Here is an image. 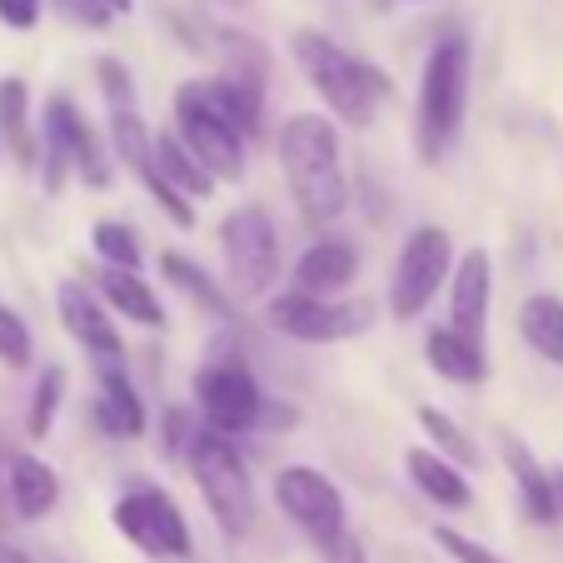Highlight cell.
I'll return each instance as SVG.
<instances>
[{
	"label": "cell",
	"instance_id": "8",
	"mask_svg": "<svg viewBox=\"0 0 563 563\" xmlns=\"http://www.w3.org/2000/svg\"><path fill=\"white\" fill-rule=\"evenodd\" d=\"M224 269L240 295H265L279 275V230L265 205H240L220 230Z\"/></svg>",
	"mask_w": 563,
	"mask_h": 563
},
{
	"label": "cell",
	"instance_id": "12",
	"mask_svg": "<svg viewBox=\"0 0 563 563\" xmlns=\"http://www.w3.org/2000/svg\"><path fill=\"white\" fill-rule=\"evenodd\" d=\"M110 140H115V155L125 159V170L135 175L140 185H145V195L165 210V220L180 224V230H195V205L185 200L180 190H175L165 175H159L155 165V135L145 130V120L135 115V110H115L110 115Z\"/></svg>",
	"mask_w": 563,
	"mask_h": 563
},
{
	"label": "cell",
	"instance_id": "27",
	"mask_svg": "<svg viewBox=\"0 0 563 563\" xmlns=\"http://www.w3.org/2000/svg\"><path fill=\"white\" fill-rule=\"evenodd\" d=\"M159 275L170 279L175 289H180L185 299H195V305L205 309V314H214V319H230V295H224L220 285H214L210 275H205L195 260H185V255H175V250H165L159 255Z\"/></svg>",
	"mask_w": 563,
	"mask_h": 563
},
{
	"label": "cell",
	"instance_id": "1",
	"mask_svg": "<svg viewBox=\"0 0 563 563\" xmlns=\"http://www.w3.org/2000/svg\"><path fill=\"white\" fill-rule=\"evenodd\" d=\"M279 165L289 195L309 224H334L350 210V180L340 165V130L324 115H289L279 130Z\"/></svg>",
	"mask_w": 563,
	"mask_h": 563
},
{
	"label": "cell",
	"instance_id": "35",
	"mask_svg": "<svg viewBox=\"0 0 563 563\" xmlns=\"http://www.w3.org/2000/svg\"><path fill=\"white\" fill-rule=\"evenodd\" d=\"M55 5H60V11L70 15V21L96 25V31H100V25H110V15H115V11L106 5V0H55Z\"/></svg>",
	"mask_w": 563,
	"mask_h": 563
},
{
	"label": "cell",
	"instance_id": "32",
	"mask_svg": "<svg viewBox=\"0 0 563 563\" xmlns=\"http://www.w3.org/2000/svg\"><path fill=\"white\" fill-rule=\"evenodd\" d=\"M96 75H100V90H106V100H110V115H115V110H135V80H130V70L115 60V55H100Z\"/></svg>",
	"mask_w": 563,
	"mask_h": 563
},
{
	"label": "cell",
	"instance_id": "33",
	"mask_svg": "<svg viewBox=\"0 0 563 563\" xmlns=\"http://www.w3.org/2000/svg\"><path fill=\"white\" fill-rule=\"evenodd\" d=\"M434 543H439V549H444L454 563H509V559H499L494 549H484L478 539H468V533L449 529V523H439V529H434Z\"/></svg>",
	"mask_w": 563,
	"mask_h": 563
},
{
	"label": "cell",
	"instance_id": "34",
	"mask_svg": "<svg viewBox=\"0 0 563 563\" xmlns=\"http://www.w3.org/2000/svg\"><path fill=\"white\" fill-rule=\"evenodd\" d=\"M195 434H200V424L190 419V409H165V429H159V449H165V454L170 459L190 454Z\"/></svg>",
	"mask_w": 563,
	"mask_h": 563
},
{
	"label": "cell",
	"instance_id": "24",
	"mask_svg": "<svg viewBox=\"0 0 563 563\" xmlns=\"http://www.w3.org/2000/svg\"><path fill=\"white\" fill-rule=\"evenodd\" d=\"M155 165H159V175H165V180H170L190 205L210 200L214 185H220V180H214V175L200 165V159L185 150L180 135H155Z\"/></svg>",
	"mask_w": 563,
	"mask_h": 563
},
{
	"label": "cell",
	"instance_id": "7",
	"mask_svg": "<svg viewBox=\"0 0 563 563\" xmlns=\"http://www.w3.org/2000/svg\"><path fill=\"white\" fill-rule=\"evenodd\" d=\"M110 523L120 529V539H130L150 559H190V523H185L180 504L155 484L120 494L115 509H110Z\"/></svg>",
	"mask_w": 563,
	"mask_h": 563
},
{
	"label": "cell",
	"instance_id": "21",
	"mask_svg": "<svg viewBox=\"0 0 563 563\" xmlns=\"http://www.w3.org/2000/svg\"><path fill=\"white\" fill-rule=\"evenodd\" d=\"M96 419L110 439H140L145 434V405H140L135 384L125 379V369H100V399H96Z\"/></svg>",
	"mask_w": 563,
	"mask_h": 563
},
{
	"label": "cell",
	"instance_id": "18",
	"mask_svg": "<svg viewBox=\"0 0 563 563\" xmlns=\"http://www.w3.org/2000/svg\"><path fill=\"white\" fill-rule=\"evenodd\" d=\"M405 468H409V478H415V489L424 494L429 504H439V509L459 514V509H468V504H474V489H468L464 468L449 464V459L434 454V449L415 444V449L405 454Z\"/></svg>",
	"mask_w": 563,
	"mask_h": 563
},
{
	"label": "cell",
	"instance_id": "17",
	"mask_svg": "<svg viewBox=\"0 0 563 563\" xmlns=\"http://www.w3.org/2000/svg\"><path fill=\"white\" fill-rule=\"evenodd\" d=\"M354 275H360V250H354V240L330 234V240H314V245L299 255L295 289H305V295H314V299H334L340 289L354 285Z\"/></svg>",
	"mask_w": 563,
	"mask_h": 563
},
{
	"label": "cell",
	"instance_id": "5",
	"mask_svg": "<svg viewBox=\"0 0 563 563\" xmlns=\"http://www.w3.org/2000/svg\"><path fill=\"white\" fill-rule=\"evenodd\" d=\"M175 135L185 140V150H190V155L200 159V165L220 185H240V180H245V170H250L245 135H240V130H234L230 120H224L220 110L205 100L200 80H185V86L175 90Z\"/></svg>",
	"mask_w": 563,
	"mask_h": 563
},
{
	"label": "cell",
	"instance_id": "14",
	"mask_svg": "<svg viewBox=\"0 0 563 563\" xmlns=\"http://www.w3.org/2000/svg\"><path fill=\"white\" fill-rule=\"evenodd\" d=\"M45 140H55V145L65 150L70 170L80 175L90 190H106V185H110L106 145H100V135L90 130V120L75 110L70 96H51V100H45Z\"/></svg>",
	"mask_w": 563,
	"mask_h": 563
},
{
	"label": "cell",
	"instance_id": "40",
	"mask_svg": "<svg viewBox=\"0 0 563 563\" xmlns=\"http://www.w3.org/2000/svg\"><path fill=\"white\" fill-rule=\"evenodd\" d=\"M0 529H5V514H0Z\"/></svg>",
	"mask_w": 563,
	"mask_h": 563
},
{
	"label": "cell",
	"instance_id": "22",
	"mask_svg": "<svg viewBox=\"0 0 563 563\" xmlns=\"http://www.w3.org/2000/svg\"><path fill=\"white\" fill-rule=\"evenodd\" d=\"M96 289L120 319H135V324H145V330H159V324H165L159 295L135 275V269H100Z\"/></svg>",
	"mask_w": 563,
	"mask_h": 563
},
{
	"label": "cell",
	"instance_id": "15",
	"mask_svg": "<svg viewBox=\"0 0 563 563\" xmlns=\"http://www.w3.org/2000/svg\"><path fill=\"white\" fill-rule=\"evenodd\" d=\"M494 439H499L504 468L514 474V489H519L523 514H529L533 523H559L563 519V484H559V474H549V468L533 459V449L523 444L519 434H509V429H499Z\"/></svg>",
	"mask_w": 563,
	"mask_h": 563
},
{
	"label": "cell",
	"instance_id": "16",
	"mask_svg": "<svg viewBox=\"0 0 563 563\" xmlns=\"http://www.w3.org/2000/svg\"><path fill=\"white\" fill-rule=\"evenodd\" d=\"M489 295H494V260L484 245L464 250L449 279V324L474 340H484V324H489Z\"/></svg>",
	"mask_w": 563,
	"mask_h": 563
},
{
	"label": "cell",
	"instance_id": "11",
	"mask_svg": "<svg viewBox=\"0 0 563 563\" xmlns=\"http://www.w3.org/2000/svg\"><path fill=\"white\" fill-rule=\"evenodd\" d=\"M269 330L289 334L299 344H340L364 334L369 324V309L364 305H334V299H314L305 289H289V295H275L265 305Z\"/></svg>",
	"mask_w": 563,
	"mask_h": 563
},
{
	"label": "cell",
	"instance_id": "29",
	"mask_svg": "<svg viewBox=\"0 0 563 563\" xmlns=\"http://www.w3.org/2000/svg\"><path fill=\"white\" fill-rule=\"evenodd\" d=\"M90 245H96V255L106 260V269H135L140 275V260H145V250H140L135 230L120 220H100L96 230H90Z\"/></svg>",
	"mask_w": 563,
	"mask_h": 563
},
{
	"label": "cell",
	"instance_id": "10",
	"mask_svg": "<svg viewBox=\"0 0 563 563\" xmlns=\"http://www.w3.org/2000/svg\"><path fill=\"white\" fill-rule=\"evenodd\" d=\"M275 504L295 529H305L314 543H330L344 533V494L334 478L314 464H285L275 474Z\"/></svg>",
	"mask_w": 563,
	"mask_h": 563
},
{
	"label": "cell",
	"instance_id": "25",
	"mask_svg": "<svg viewBox=\"0 0 563 563\" xmlns=\"http://www.w3.org/2000/svg\"><path fill=\"white\" fill-rule=\"evenodd\" d=\"M0 135L15 150L21 165H35L41 150H35V130H31V86L21 75H5L0 80Z\"/></svg>",
	"mask_w": 563,
	"mask_h": 563
},
{
	"label": "cell",
	"instance_id": "23",
	"mask_svg": "<svg viewBox=\"0 0 563 563\" xmlns=\"http://www.w3.org/2000/svg\"><path fill=\"white\" fill-rule=\"evenodd\" d=\"M200 90L245 140L260 135V120H265V90L245 86V80H230V75H210V80H200Z\"/></svg>",
	"mask_w": 563,
	"mask_h": 563
},
{
	"label": "cell",
	"instance_id": "6",
	"mask_svg": "<svg viewBox=\"0 0 563 563\" xmlns=\"http://www.w3.org/2000/svg\"><path fill=\"white\" fill-rule=\"evenodd\" d=\"M454 279V245H449V230L439 224H419L405 240L399 260H394V279H389V314L405 324L419 319L434 305L439 285Z\"/></svg>",
	"mask_w": 563,
	"mask_h": 563
},
{
	"label": "cell",
	"instance_id": "4",
	"mask_svg": "<svg viewBox=\"0 0 563 563\" xmlns=\"http://www.w3.org/2000/svg\"><path fill=\"white\" fill-rule=\"evenodd\" d=\"M190 468H195V484H200L205 504H210L214 523H220L230 539L255 523V484H250V468L234 449V439L214 434V429H200L190 444Z\"/></svg>",
	"mask_w": 563,
	"mask_h": 563
},
{
	"label": "cell",
	"instance_id": "13",
	"mask_svg": "<svg viewBox=\"0 0 563 563\" xmlns=\"http://www.w3.org/2000/svg\"><path fill=\"white\" fill-rule=\"evenodd\" d=\"M55 305H60L65 334L96 360V369H125V340H120L115 319H110V305L96 289H86L80 279H65Z\"/></svg>",
	"mask_w": 563,
	"mask_h": 563
},
{
	"label": "cell",
	"instance_id": "36",
	"mask_svg": "<svg viewBox=\"0 0 563 563\" xmlns=\"http://www.w3.org/2000/svg\"><path fill=\"white\" fill-rule=\"evenodd\" d=\"M35 21H41V0H0V25L35 31Z\"/></svg>",
	"mask_w": 563,
	"mask_h": 563
},
{
	"label": "cell",
	"instance_id": "20",
	"mask_svg": "<svg viewBox=\"0 0 563 563\" xmlns=\"http://www.w3.org/2000/svg\"><path fill=\"white\" fill-rule=\"evenodd\" d=\"M5 494H11V509L15 519H45V514L55 509V499H60V478H55V468L45 464L41 454H15L11 468H5Z\"/></svg>",
	"mask_w": 563,
	"mask_h": 563
},
{
	"label": "cell",
	"instance_id": "2",
	"mask_svg": "<svg viewBox=\"0 0 563 563\" xmlns=\"http://www.w3.org/2000/svg\"><path fill=\"white\" fill-rule=\"evenodd\" d=\"M289 51H295L305 80L314 86V96L324 100L344 125H360V130L374 125V110H379V100L389 96V75L374 70V65L360 60V55L340 51L330 35H319V31H295Z\"/></svg>",
	"mask_w": 563,
	"mask_h": 563
},
{
	"label": "cell",
	"instance_id": "9",
	"mask_svg": "<svg viewBox=\"0 0 563 563\" xmlns=\"http://www.w3.org/2000/svg\"><path fill=\"white\" fill-rule=\"evenodd\" d=\"M195 399H200L205 429L234 439L255 429L265 419V394H260V379L245 369L240 360H214L195 374Z\"/></svg>",
	"mask_w": 563,
	"mask_h": 563
},
{
	"label": "cell",
	"instance_id": "26",
	"mask_svg": "<svg viewBox=\"0 0 563 563\" xmlns=\"http://www.w3.org/2000/svg\"><path fill=\"white\" fill-rule=\"evenodd\" d=\"M519 330L529 350L549 364H563V299L559 295H529L519 309Z\"/></svg>",
	"mask_w": 563,
	"mask_h": 563
},
{
	"label": "cell",
	"instance_id": "39",
	"mask_svg": "<svg viewBox=\"0 0 563 563\" xmlns=\"http://www.w3.org/2000/svg\"><path fill=\"white\" fill-rule=\"evenodd\" d=\"M106 5H110V11H120V15H125L130 5H135V0H106Z\"/></svg>",
	"mask_w": 563,
	"mask_h": 563
},
{
	"label": "cell",
	"instance_id": "28",
	"mask_svg": "<svg viewBox=\"0 0 563 563\" xmlns=\"http://www.w3.org/2000/svg\"><path fill=\"white\" fill-rule=\"evenodd\" d=\"M419 429H424V434L434 439V454H444L449 464H459V468H478V444H468V434L444 415V409L424 405V409H419Z\"/></svg>",
	"mask_w": 563,
	"mask_h": 563
},
{
	"label": "cell",
	"instance_id": "3",
	"mask_svg": "<svg viewBox=\"0 0 563 563\" xmlns=\"http://www.w3.org/2000/svg\"><path fill=\"white\" fill-rule=\"evenodd\" d=\"M468 110V41L464 35H444L424 60V80H419V110H415V145L419 159L434 165L459 135Z\"/></svg>",
	"mask_w": 563,
	"mask_h": 563
},
{
	"label": "cell",
	"instance_id": "37",
	"mask_svg": "<svg viewBox=\"0 0 563 563\" xmlns=\"http://www.w3.org/2000/svg\"><path fill=\"white\" fill-rule=\"evenodd\" d=\"M319 553H324V563H369V553H364V543L354 539L350 529L340 533V539H330V543H319Z\"/></svg>",
	"mask_w": 563,
	"mask_h": 563
},
{
	"label": "cell",
	"instance_id": "31",
	"mask_svg": "<svg viewBox=\"0 0 563 563\" xmlns=\"http://www.w3.org/2000/svg\"><path fill=\"white\" fill-rule=\"evenodd\" d=\"M0 360L11 364V369H25L35 360V340L11 305H0Z\"/></svg>",
	"mask_w": 563,
	"mask_h": 563
},
{
	"label": "cell",
	"instance_id": "19",
	"mask_svg": "<svg viewBox=\"0 0 563 563\" xmlns=\"http://www.w3.org/2000/svg\"><path fill=\"white\" fill-rule=\"evenodd\" d=\"M424 354H429V369H434L439 379H449V384H484V374H489L484 340L454 330V324H439V330H429Z\"/></svg>",
	"mask_w": 563,
	"mask_h": 563
},
{
	"label": "cell",
	"instance_id": "30",
	"mask_svg": "<svg viewBox=\"0 0 563 563\" xmlns=\"http://www.w3.org/2000/svg\"><path fill=\"white\" fill-rule=\"evenodd\" d=\"M60 399H65V369H60V364H45L41 379H35V394H31V415H25V434H31V439H45V434H51Z\"/></svg>",
	"mask_w": 563,
	"mask_h": 563
},
{
	"label": "cell",
	"instance_id": "38",
	"mask_svg": "<svg viewBox=\"0 0 563 563\" xmlns=\"http://www.w3.org/2000/svg\"><path fill=\"white\" fill-rule=\"evenodd\" d=\"M0 563H31V559H25L21 549H5V543H0Z\"/></svg>",
	"mask_w": 563,
	"mask_h": 563
}]
</instances>
